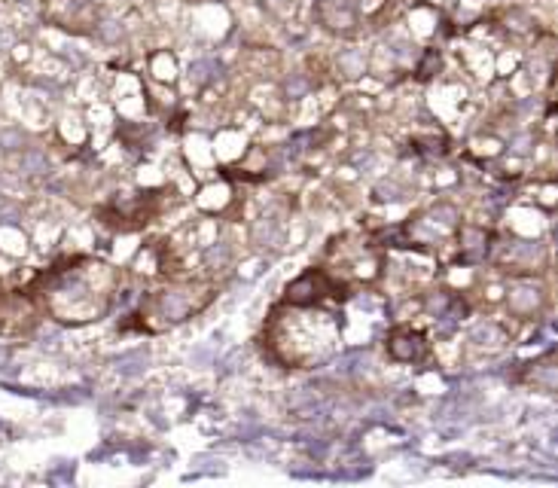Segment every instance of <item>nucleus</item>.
Returning <instances> with one entry per match:
<instances>
[{
  "mask_svg": "<svg viewBox=\"0 0 558 488\" xmlns=\"http://www.w3.org/2000/svg\"><path fill=\"white\" fill-rule=\"evenodd\" d=\"M387 351H391L394 360L400 363H412L418 360V357L424 354V339L418 333H394L391 339H387Z\"/></svg>",
  "mask_w": 558,
  "mask_h": 488,
  "instance_id": "1",
  "label": "nucleus"
},
{
  "mask_svg": "<svg viewBox=\"0 0 558 488\" xmlns=\"http://www.w3.org/2000/svg\"><path fill=\"white\" fill-rule=\"evenodd\" d=\"M320 290H326L324 274H320V272H308V274H302L299 281H293V284L287 287V299L293 302V305H308V302H315L317 296H320Z\"/></svg>",
  "mask_w": 558,
  "mask_h": 488,
  "instance_id": "2",
  "label": "nucleus"
},
{
  "mask_svg": "<svg viewBox=\"0 0 558 488\" xmlns=\"http://www.w3.org/2000/svg\"><path fill=\"white\" fill-rule=\"evenodd\" d=\"M159 308H162V315L168 320H183L189 315V299L177 290H165L162 296H159Z\"/></svg>",
  "mask_w": 558,
  "mask_h": 488,
  "instance_id": "3",
  "label": "nucleus"
},
{
  "mask_svg": "<svg viewBox=\"0 0 558 488\" xmlns=\"http://www.w3.org/2000/svg\"><path fill=\"white\" fill-rule=\"evenodd\" d=\"M339 71L348 76V80H354V76H363L366 71V55L360 49H345L339 55Z\"/></svg>",
  "mask_w": 558,
  "mask_h": 488,
  "instance_id": "4",
  "label": "nucleus"
},
{
  "mask_svg": "<svg viewBox=\"0 0 558 488\" xmlns=\"http://www.w3.org/2000/svg\"><path fill=\"white\" fill-rule=\"evenodd\" d=\"M278 235H281V223L274 217H263L254 226V244H259V247H269V244H274V241H278Z\"/></svg>",
  "mask_w": 558,
  "mask_h": 488,
  "instance_id": "5",
  "label": "nucleus"
},
{
  "mask_svg": "<svg viewBox=\"0 0 558 488\" xmlns=\"http://www.w3.org/2000/svg\"><path fill=\"white\" fill-rule=\"evenodd\" d=\"M220 71V64L213 58H202V61H195L193 67H189V80L195 82V86H204L208 80H213V73Z\"/></svg>",
  "mask_w": 558,
  "mask_h": 488,
  "instance_id": "6",
  "label": "nucleus"
},
{
  "mask_svg": "<svg viewBox=\"0 0 558 488\" xmlns=\"http://www.w3.org/2000/svg\"><path fill=\"white\" fill-rule=\"evenodd\" d=\"M540 302L537 290H516L513 296H509V308L518 311V315H528V311H534V305Z\"/></svg>",
  "mask_w": 558,
  "mask_h": 488,
  "instance_id": "7",
  "label": "nucleus"
},
{
  "mask_svg": "<svg viewBox=\"0 0 558 488\" xmlns=\"http://www.w3.org/2000/svg\"><path fill=\"white\" fill-rule=\"evenodd\" d=\"M116 369L122 372V376H137V372L147 369V354L143 351H134V354H125L116 360Z\"/></svg>",
  "mask_w": 558,
  "mask_h": 488,
  "instance_id": "8",
  "label": "nucleus"
},
{
  "mask_svg": "<svg viewBox=\"0 0 558 488\" xmlns=\"http://www.w3.org/2000/svg\"><path fill=\"white\" fill-rule=\"evenodd\" d=\"M308 89H311V82L305 80L302 73H290L287 82H284V92H287L290 101H299V98H305V95H308Z\"/></svg>",
  "mask_w": 558,
  "mask_h": 488,
  "instance_id": "9",
  "label": "nucleus"
},
{
  "mask_svg": "<svg viewBox=\"0 0 558 488\" xmlns=\"http://www.w3.org/2000/svg\"><path fill=\"white\" fill-rule=\"evenodd\" d=\"M46 168H49V162H46V156H43V152L28 150L25 156H21V171H25V174H43Z\"/></svg>",
  "mask_w": 558,
  "mask_h": 488,
  "instance_id": "10",
  "label": "nucleus"
},
{
  "mask_svg": "<svg viewBox=\"0 0 558 488\" xmlns=\"http://www.w3.org/2000/svg\"><path fill=\"white\" fill-rule=\"evenodd\" d=\"M461 241H464V247H467V250H485V232H482V229L467 226L461 232Z\"/></svg>",
  "mask_w": 558,
  "mask_h": 488,
  "instance_id": "11",
  "label": "nucleus"
},
{
  "mask_svg": "<svg viewBox=\"0 0 558 488\" xmlns=\"http://www.w3.org/2000/svg\"><path fill=\"white\" fill-rule=\"evenodd\" d=\"M98 37L107 40V43H119L122 40V28L116 25V21H101V25H98Z\"/></svg>",
  "mask_w": 558,
  "mask_h": 488,
  "instance_id": "12",
  "label": "nucleus"
},
{
  "mask_svg": "<svg viewBox=\"0 0 558 488\" xmlns=\"http://www.w3.org/2000/svg\"><path fill=\"white\" fill-rule=\"evenodd\" d=\"M376 198L378 202H396V198H400V186H396V183H378Z\"/></svg>",
  "mask_w": 558,
  "mask_h": 488,
  "instance_id": "13",
  "label": "nucleus"
},
{
  "mask_svg": "<svg viewBox=\"0 0 558 488\" xmlns=\"http://www.w3.org/2000/svg\"><path fill=\"white\" fill-rule=\"evenodd\" d=\"M430 217H433V220H439V223H455L457 214H455L452 204H437V208L430 211Z\"/></svg>",
  "mask_w": 558,
  "mask_h": 488,
  "instance_id": "14",
  "label": "nucleus"
},
{
  "mask_svg": "<svg viewBox=\"0 0 558 488\" xmlns=\"http://www.w3.org/2000/svg\"><path fill=\"white\" fill-rule=\"evenodd\" d=\"M433 67H439V55H437V52H427V55H424V61H421V67H418V76H421V80H427V76H430V71H433Z\"/></svg>",
  "mask_w": 558,
  "mask_h": 488,
  "instance_id": "15",
  "label": "nucleus"
},
{
  "mask_svg": "<svg viewBox=\"0 0 558 488\" xmlns=\"http://www.w3.org/2000/svg\"><path fill=\"white\" fill-rule=\"evenodd\" d=\"M21 141H25V137H21V132H3V134H0V143H3V150H19Z\"/></svg>",
  "mask_w": 558,
  "mask_h": 488,
  "instance_id": "16",
  "label": "nucleus"
},
{
  "mask_svg": "<svg viewBox=\"0 0 558 488\" xmlns=\"http://www.w3.org/2000/svg\"><path fill=\"white\" fill-rule=\"evenodd\" d=\"M446 296H430V299H427V308H430V311H442V308H446Z\"/></svg>",
  "mask_w": 558,
  "mask_h": 488,
  "instance_id": "17",
  "label": "nucleus"
},
{
  "mask_svg": "<svg viewBox=\"0 0 558 488\" xmlns=\"http://www.w3.org/2000/svg\"><path fill=\"white\" fill-rule=\"evenodd\" d=\"M213 259H217V263H223V259H226V247H223V244L208 250V263H213Z\"/></svg>",
  "mask_w": 558,
  "mask_h": 488,
  "instance_id": "18",
  "label": "nucleus"
},
{
  "mask_svg": "<svg viewBox=\"0 0 558 488\" xmlns=\"http://www.w3.org/2000/svg\"><path fill=\"white\" fill-rule=\"evenodd\" d=\"M15 217H19V214H15L12 208H3V211H0V223H15Z\"/></svg>",
  "mask_w": 558,
  "mask_h": 488,
  "instance_id": "19",
  "label": "nucleus"
},
{
  "mask_svg": "<svg viewBox=\"0 0 558 488\" xmlns=\"http://www.w3.org/2000/svg\"><path fill=\"white\" fill-rule=\"evenodd\" d=\"M528 150V137H516L513 141V152H525Z\"/></svg>",
  "mask_w": 558,
  "mask_h": 488,
  "instance_id": "20",
  "label": "nucleus"
}]
</instances>
